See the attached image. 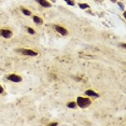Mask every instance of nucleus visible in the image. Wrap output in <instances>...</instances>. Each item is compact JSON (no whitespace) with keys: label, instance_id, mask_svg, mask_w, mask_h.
Wrapping results in <instances>:
<instances>
[{"label":"nucleus","instance_id":"f8f14e48","mask_svg":"<svg viewBox=\"0 0 126 126\" xmlns=\"http://www.w3.org/2000/svg\"><path fill=\"white\" fill-rule=\"evenodd\" d=\"M27 31H28L29 33H31V35H35L36 33V31H35V29H33V28H30V27H28L27 28Z\"/></svg>","mask_w":126,"mask_h":126},{"label":"nucleus","instance_id":"4468645a","mask_svg":"<svg viewBox=\"0 0 126 126\" xmlns=\"http://www.w3.org/2000/svg\"><path fill=\"white\" fill-rule=\"evenodd\" d=\"M119 5L121 7V9H122V10H124V5H123V3H122V2H119Z\"/></svg>","mask_w":126,"mask_h":126},{"label":"nucleus","instance_id":"7ed1b4c3","mask_svg":"<svg viewBox=\"0 0 126 126\" xmlns=\"http://www.w3.org/2000/svg\"><path fill=\"white\" fill-rule=\"evenodd\" d=\"M8 80L9 81H12V82H15V83H18V82H22V77L18 76V74H9L8 76Z\"/></svg>","mask_w":126,"mask_h":126},{"label":"nucleus","instance_id":"f03ea898","mask_svg":"<svg viewBox=\"0 0 126 126\" xmlns=\"http://www.w3.org/2000/svg\"><path fill=\"white\" fill-rule=\"evenodd\" d=\"M18 52L22 53V54L26 55V56H37L38 53L33 50H28V49H18Z\"/></svg>","mask_w":126,"mask_h":126},{"label":"nucleus","instance_id":"6e6552de","mask_svg":"<svg viewBox=\"0 0 126 126\" xmlns=\"http://www.w3.org/2000/svg\"><path fill=\"white\" fill-rule=\"evenodd\" d=\"M85 95H87V96H94V97H98V96H99L95 91H92V89H87V91L85 92Z\"/></svg>","mask_w":126,"mask_h":126},{"label":"nucleus","instance_id":"20e7f679","mask_svg":"<svg viewBox=\"0 0 126 126\" xmlns=\"http://www.w3.org/2000/svg\"><path fill=\"white\" fill-rule=\"evenodd\" d=\"M12 35H13V33L10 29H0V36H2L3 38L10 39L12 37Z\"/></svg>","mask_w":126,"mask_h":126},{"label":"nucleus","instance_id":"423d86ee","mask_svg":"<svg viewBox=\"0 0 126 126\" xmlns=\"http://www.w3.org/2000/svg\"><path fill=\"white\" fill-rule=\"evenodd\" d=\"M39 5H41V7L43 8H51L52 5H51V3L49 2V1H46V0H36Z\"/></svg>","mask_w":126,"mask_h":126},{"label":"nucleus","instance_id":"f257e3e1","mask_svg":"<svg viewBox=\"0 0 126 126\" xmlns=\"http://www.w3.org/2000/svg\"><path fill=\"white\" fill-rule=\"evenodd\" d=\"M92 101L89 98H84V97H78L77 98V106H79L80 108H87L88 106H91Z\"/></svg>","mask_w":126,"mask_h":126},{"label":"nucleus","instance_id":"9b49d317","mask_svg":"<svg viewBox=\"0 0 126 126\" xmlns=\"http://www.w3.org/2000/svg\"><path fill=\"white\" fill-rule=\"evenodd\" d=\"M79 7H80L81 9H88L89 5H87V3H79Z\"/></svg>","mask_w":126,"mask_h":126},{"label":"nucleus","instance_id":"ddd939ff","mask_svg":"<svg viewBox=\"0 0 126 126\" xmlns=\"http://www.w3.org/2000/svg\"><path fill=\"white\" fill-rule=\"evenodd\" d=\"M65 1H66V2H67V5H71V7H72V5H74V2H73V1H72V0H65Z\"/></svg>","mask_w":126,"mask_h":126},{"label":"nucleus","instance_id":"0eeeda50","mask_svg":"<svg viewBox=\"0 0 126 126\" xmlns=\"http://www.w3.org/2000/svg\"><path fill=\"white\" fill-rule=\"evenodd\" d=\"M33 22H35L36 24H38V25H40V24H42V23H43V20H42L41 17H39V16H37V15H33Z\"/></svg>","mask_w":126,"mask_h":126},{"label":"nucleus","instance_id":"f3484780","mask_svg":"<svg viewBox=\"0 0 126 126\" xmlns=\"http://www.w3.org/2000/svg\"><path fill=\"white\" fill-rule=\"evenodd\" d=\"M111 1H112V2H117L116 0H111Z\"/></svg>","mask_w":126,"mask_h":126},{"label":"nucleus","instance_id":"39448f33","mask_svg":"<svg viewBox=\"0 0 126 126\" xmlns=\"http://www.w3.org/2000/svg\"><path fill=\"white\" fill-rule=\"evenodd\" d=\"M54 29L57 31L58 33H60L61 36H67L68 35V30L67 29H65L64 27H61V26H58V25H54Z\"/></svg>","mask_w":126,"mask_h":126},{"label":"nucleus","instance_id":"1a4fd4ad","mask_svg":"<svg viewBox=\"0 0 126 126\" xmlns=\"http://www.w3.org/2000/svg\"><path fill=\"white\" fill-rule=\"evenodd\" d=\"M21 11H22L26 16H30V15H31V12L29 11V10L25 9V8H21Z\"/></svg>","mask_w":126,"mask_h":126},{"label":"nucleus","instance_id":"2eb2a0df","mask_svg":"<svg viewBox=\"0 0 126 126\" xmlns=\"http://www.w3.org/2000/svg\"><path fill=\"white\" fill-rule=\"evenodd\" d=\"M3 93V87L0 85V94H2Z\"/></svg>","mask_w":126,"mask_h":126},{"label":"nucleus","instance_id":"9d476101","mask_svg":"<svg viewBox=\"0 0 126 126\" xmlns=\"http://www.w3.org/2000/svg\"><path fill=\"white\" fill-rule=\"evenodd\" d=\"M67 107H68V108H77V104H76V101H71V102H69V104H67Z\"/></svg>","mask_w":126,"mask_h":126},{"label":"nucleus","instance_id":"dca6fc26","mask_svg":"<svg viewBox=\"0 0 126 126\" xmlns=\"http://www.w3.org/2000/svg\"><path fill=\"white\" fill-rule=\"evenodd\" d=\"M49 125H50V126H56V125H57V123H50Z\"/></svg>","mask_w":126,"mask_h":126}]
</instances>
